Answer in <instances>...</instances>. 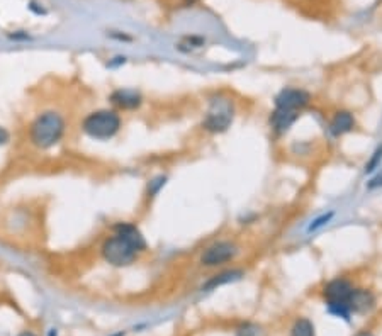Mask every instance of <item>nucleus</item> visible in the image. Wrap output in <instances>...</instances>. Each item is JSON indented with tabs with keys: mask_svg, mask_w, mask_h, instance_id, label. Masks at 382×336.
Segmentation results:
<instances>
[{
	"mask_svg": "<svg viewBox=\"0 0 382 336\" xmlns=\"http://www.w3.org/2000/svg\"><path fill=\"white\" fill-rule=\"evenodd\" d=\"M147 250V240L133 222H118L114 233L101 245V255L112 267H129Z\"/></svg>",
	"mask_w": 382,
	"mask_h": 336,
	"instance_id": "obj_1",
	"label": "nucleus"
},
{
	"mask_svg": "<svg viewBox=\"0 0 382 336\" xmlns=\"http://www.w3.org/2000/svg\"><path fill=\"white\" fill-rule=\"evenodd\" d=\"M66 121L56 111H44L29 126V141L38 150H49L63 140Z\"/></svg>",
	"mask_w": 382,
	"mask_h": 336,
	"instance_id": "obj_2",
	"label": "nucleus"
},
{
	"mask_svg": "<svg viewBox=\"0 0 382 336\" xmlns=\"http://www.w3.org/2000/svg\"><path fill=\"white\" fill-rule=\"evenodd\" d=\"M84 134L95 141H109L121 131L123 119L116 109H97L84 118Z\"/></svg>",
	"mask_w": 382,
	"mask_h": 336,
	"instance_id": "obj_3",
	"label": "nucleus"
},
{
	"mask_svg": "<svg viewBox=\"0 0 382 336\" xmlns=\"http://www.w3.org/2000/svg\"><path fill=\"white\" fill-rule=\"evenodd\" d=\"M235 119V105L229 99L218 95L212 99L209 109H207L206 116L203 121V129L211 134H221L228 131L233 125Z\"/></svg>",
	"mask_w": 382,
	"mask_h": 336,
	"instance_id": "obj_4",
	"label": "nucleus"
},
{
	"mask_svg": "<svg viewBox=\"0 0 382 336\" xmlns=\"http://www.w3.org/2000/svg\"><path fill=\"white\" fill-rule=\"evenodd\" d=\"M353 285L352 282L346 281V279H333V281L328 282L327 285L323 287V297L327 300L328 311L331 314H335L337 318H342V320L350 321V311L346 302H348V297L352 294Z\"/></svg>",
	"mask_w": 382,
	"mask_h": 336,
	"instance_id": "obj_5",
	"label": "nucleus"
},
{
	"mask_svg": "<svg viewBox=\"0 0 382 336\" xmlns=\"http://www.w3.org/2000/svg\"><path fill=\"white\" fill-rule=\"evenodd\" d=\"M238 253H240L238 246H236L233 242H226L225 240V242H216L207 246V248L203 252V255H201L199 261L203 267H207V268L222 267V265L235 260V258L238 257Z\"/></svg>",
	"mask_w": 382,
	"mask_h": 336,
	"instance_id": "obj_6",
	"label": "nucleus"
},
{
	"mask_svg": "<svg viewBox=\"0 0 382 336\" xmlns=\"http://www.w3.org/2000/svg\"><path fill=\"white\" fill-rule=\"evenodd\" d=\"M311 102V94L304 88L285 87L275 95L274 105L275 109H281L285 112H294L299 114L303 109H306Z\"/></svg>",
	"mask_w": 382,
	"mask_h": 336,
	"instance_id": "obj_7",
	"label": "nucleus"
},
{
	"mask_svg": "<svg viewBox=\"0 0 382 336\" xmlns=\"http://www.w3.org/2000/svg\"><path fill=\"white\" fill-rule=\"evenodd\" d=\"M109 101L118 111H136L143 104V97L134 88H118L109 95Z\"/></svg>",
	"mask_w": 382,
	"mask_h": 336,
	"instance_id": "obj_8",
	"label": "nucleus"
},
{
	"mask_svg": "<svg viewBox=\"0 0 382 336\" xmlns=\"http://www.w3.org/2000/svg\"><path fill=\"white\" fill-rule=\"evenodd\" d=\"M346 306H348L350 314H367L376 306V297H374L372 292L367 291V289L353 287Z\"/></svg>",
	"mask_w": 382,
	"mask_h": 336,
	"instance_id": "obj_9",
	"label": "nucleus"
},
{
	"mask_svg": "<svg viewBox=\"0 0 382 336\" xmlns=\"http://www.w3.org/2000/svg\"><path fill=\"white\" fill-rule=\"evenodd\" d=\"M297 118H299V114H294V112H285L281 111V109H274V111L270 112V118H268V125H270V129L274 131L277 136H281V134H285L294 126Z\"/></svg>",
	"mask_w": 382,
	"mask_h": 336,
	"instance_id": "obj_10",
	"label": "nucleus"
},
{
	"mask_svg": "<svg viewBox=\"0 0 382 336\" xmlns=\"http://www.w3.org/2000/svg\"><path fill=\"white\" fill-rule=\"evenodd\" d=\"M357 121H355V116L352 114L350 111H338L335 112V116L331 118L330 121V133L333 136H345V134L352 133L355 129Z\"/></svg>",
	"mask_w": 382,
	"mask_h": 336,
	"instance_id": "obj_11",
	"label": "nucleus"
},
{
	"mask_svg": "<svg viewBox=\"0 0 382 336\" xmlns=\"http://www.w3.org/2000/svg\"><path fill=\"white\" fill-rule=\"evenodd\" d=\"M243 277V272L242 270H226L221 272V274H216L212 275L209 281L203 285V291H214V289L221 287V285L229 284V282H235L240 281Z\"/></svg>",
	"mask_w": 382,
	"mask_h": 336,
	"instance_id": "obj_12",
	"label": "nucleus"
},
{
	"mask_svg": "<svg viewBox=\"0 0 382 336\" xmlns=\"http://www.w3.org/2000/svg\"><path fill=\"white\" fill-rule=\"evenodd\" d=\"M291 336H316V328L307 318H299L291 328Z\"/></svg>",
	"mask_w": 382,
	"mask_h": 336,
	"instance_id": "obj_13",
	"label": "nucleus"
},
{
	"mask_svg": "<svg viewBox=\"0 0 382 336\" xmlns=\"http://www.w3.org/2000/svg\"><path fill=\"white\" fill-rule=\"evenodd\" d=\"M333 216H335L333 211L324 212V214L318 216V218L313 219V221H311V224L307 226V233H314V231H318V229H320V228H323V226H327L328 222H330L331 219H333Z\"/></svg>",
	"mask_w": 382,
	"mask_h": 336,
	"instance_id": "obj_14",
	"label": "nucleus"
},
{
	"mask_svg": "<svg viewBox=\"0 0 382 336\" xmlns=\"http://www.w3.org/2000/svg\"><path fill=\"white\" fill-rule=\"evenodd\" d=\"M382 165V144L376 148V151L372 153L370 160L366 164V173H374L376 170H379Z\"/></svg>",
	"mask_w": 382,
	"mask_h": 336,
	"instance_id": "obj_15",
	"label": "nucleus"
},
{
	"mask_svg": "<svg viewBox=\"0 0 382 336\" xmlns=\"http://www.w3.org/2000/svg\"><path fill=\"white\" fill-rule=\"evenodd\" d=\"M367 187H369V189H379V187H382V170L377 175L372 177V180L367 183Z\"/></svg>",
	"mask_w": 382,
	"mask_h": 336,
	"instance_id": "obj_16",
	"label": "nucleus"
},
{
	"mask_svg": "<svg viewBox=\"0 0 382 336\" xmlns=\"http://www.w3.org/2000/svg\"><path fill=\"white\" fill-rule=\"evenodd\" d=\"M9 140H10V133L5 129V127L0 126V146L9 143Z\"/></svg>",
	"mask_w": 382,
	"mask_h": 336,
	"instance_id": "obj_17",
	"label": "nucleus"
},
{
	"mask_svg": "<svg viewBox=\"0 0 382 336\" xmlns=\"http://www.w3.org/2000/svg\"><path fill=\"white\" fill-rule=\"evenodd\" d=\"M240 336H257V333H255V330H249V326H246L245 331H240Z\"/></svg>",
	"mask_w": 382,
	"mask_h": 336,
	"instance_id": "obj_18",
	"label": "nucleus"
},
{
	"mask_svg": "<svg viewBox=\"0 0 382 336\" xmlns=\"http://www.w3.org/2000/svg\"><path fill=\"white\" fill-rule=\"evenodd\" d=\"M17 336H36L33 333V331H23V333H19Z\"/></svg>",
	"mask_w": 382,
	"mask_h": 336,
	"instance_id": "obj_19",
	"label": "nucleus"
},
{
	"mask_svg": "<svg viewBox=\"0 0 382 336\" xmlns=\"http://www.w3.org/2000/svg\"><path fill=\"white\" fill-rule=\"evenodd\" d=\"M357 336H372L370 333H367V331H364V333H359Z\"/></svg>",
	"mask_w": 382,
	"mask_h": 336,
	"instance_id": "obj_20",
	"label": "nucleus"
}]
</instances>
